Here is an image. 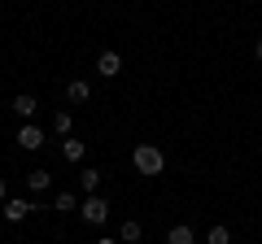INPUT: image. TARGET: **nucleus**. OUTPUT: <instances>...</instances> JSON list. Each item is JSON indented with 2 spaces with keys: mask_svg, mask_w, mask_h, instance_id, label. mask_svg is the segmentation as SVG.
Masks as SVG:
<instances>
[{
  "mask_svg": "<svg viewBox=\"0 0 262 244\" xmlns=\"http://www.w3.org/2000/svg\"><path fill=\"white\" fill-rule=\"evenodd\" d=\"M131 166L153 179V175L166 170V157H162V149H153V144H136V149H131Z\"/></svg>",
  "mask_w": 262,
  "mask_h": 244,
  "instance_id": "1",
  "label": "nucleus"
},
{
  "mask_svg": "<svg viewBox=\"0 0 262 244\" xmlns=\"http://www.w3.org/2000/svg\"><path fill=\"white\" fill-rule=\"evenodd\" d=\"M79 214H83V223L101 227L105 218H110V201H105L101 192H92V197H83V205H79Z\"/></svg>",
  "mask_w": 262,
  "mask_h": 244,
  "instance_id": "2",
  "label": "nucleus"
},
{
  "mask_svg": "<svg viewBox=\"0 0 262 244\" xmlns=\"http://www.w3.org/2000/svg\"><path fill=\"white\" fill-rule=\"evenodd\" d=\"M18 144H22V149H27V153L44 149V131H39L35 122H27V127H22V131H18Z\"/></svg>",
  "mask_w": 262,
  "mask_h": 244,
  "instance_id": "3",
  "label": "nucleus"
},
{
  "mask_svg": "<svg viewBox=\"0 0 262 244\" xmlns=\"http://www.w3.org/2000/svg\"><path fill=\"white\" fill-rule=\"evenodd\" d=\"M96 75H105V79L122 75V57L118 53H101V57H96Z\"/></svg>",
  "mask_w": 262,
  "mask_h": 244,
  "instance_id": "4",
  "label": "nucleus"
},
{
  "mask_svg": "<svg viewBox=\"0 0 262 244\" xmlns=\"http://www.w3.org/2000/svg\"><path fill=\"white\" fill-rule=\"evenodd\" d=\"M35 109H39V101L31 92H18L13 96V113H18V118H35Z\"/></svg>",
  "mask_w": 262,
  "mask_h": 244,
  "instance_id": "5",
  "label": "nucleus"
},
{
  "mask_svg": "<svg viewBox=\"0 0 262 244\" xmlns=\"http://www.w3.org/2000/svg\"><path fill=\"white\" fill-rule=\"evenodd\" d=\"M88 96H92V83H88V79H70V83H66V101H88Z\"/></svg>",
  "mask_w": 262,
  "mask_h": 244,
  "instance_id": "6",
  "label": "nucleus"
},
{
  "mask_svg": "<svg viewBox=\"0 0 262 244\" xmlns=\"http://www.w3.org/2000/svg\"><path fill=\"white\" fill-rule=\"evenodd\" d=\"M31 201H5V218H9V223H22V218H31Z\"/></svg>",
  "mask_w": 262,
  "mask_h": 244,
  "instance_id": "7",
  "label": "nucleus"
},
{
  "mask_svg": "<svg viewBox=\"0 0 262 244\" xmlns=\"http://www.w3.org/2000/svg\"><path fill=\"white\" fill-rule=\"evenodd\" d=\"M101 175H105V170H96V166H88V170H79V188H83L88 197H92V192L101 188Z\"/></svg>",
  "mask_w": 262,
  "mask_h": 244,
  "instance_id": "8",
  "label": "nucleus"
},
{
  "mask_svg": "<svg viewBox=\"0 0 262 244\" xmlns=\"http://www.w3.org/2000/svg\"><path fill=\"white\" fill-rule=\"evenodd\" d=\"M83 153H88L83 140H61V157H66V161H75V166H79V161H83Z\"/></svg>",
  "mask_w": 262,
  "mask_h": 244,
  "instance_id": "9",
  "label": "nucleus"
},
{
  "mask_svg": "<svg viewBox=\"0 0 262 244\" xmlns=\"http://www.w3.org/2000/svg\"><path fill=\"white\" fill-rule=\"evenodd\" d=\"M166 244H196V235H192V227H188V223H179V227H170V231H166Z\"/></svg>",
  "mask_w": 262,
  "mask_h": 244,
  "instance_id": "10",
  "label": "nucleus"
},
{
  "mask_svg": "<svg viewBox=\"0 0 262 244\" xmlns=\"http://www.w3.org/2000/svg\"><path fill=\"white\" fill-rule=\"evenodd\" d=\"M27 188H31V192L53 188V175H48V170H31V175H27Z\"/></svg>",
  "mask_w": 262,
  "mask_h": 244,
  "instance_id": "11",
  "label": "nucleus"
},
{
  "mask_svg": "<svg viewBox=\"0 0 262 244\" xmlns=\"http://www.w3.org/2000/svg\"><path fill=\"white\" fill-rule=\"evenodd\" d=\"M75 205H79V197H75V192H57V201H53V209H57V214H75Z\"/></svg>",
  "mask_w": 262,
  "mask_h": 244,
  "instance_id": "12",
  "label": "nucleus"
},
{
  "mask_svg": "<svg viewBox=\"0 0 262 244\" xmlns=\"http://www.w3.org/2000/svg\"><path fill=\"white\" fill-rule=\"evenodd\" d=\"M118 240H122V244H136V240H140V223H136V218H127V223L118 227Z\"/></svg>",
  "mask_w": 262,
  "mask_h": 244,
  "instance_id": "13",
  "label": "nucleus"
},
{
  "mask_svg": "<svg viewBox=\"0 0 262 244\" xmlns=\"http://www.w3.org/2000/svg\"><path fill=\"white\" fill-rule=\"evenodd\" d=\"M206 244H232V231H227L223 223H214V227L206 231Z\"/></svg>",
  "mask_w": 262,
  "mask_h": 244,
  "instance_id": "14",
  "label": "nucleus"
},
{
  "mask_svg": "<svg viewBox=\"0 0 262 244\" xmlns=\"http://www.w3.org/2000/svg\"><path fill=\"white\" fill-rule=\"evenodd\" d=\"M53 131H57V135H70V113H66V109L53 113Z\"/></svg>",
  "mask_w": 262,
  "mask_h": 244,
  "instance_id": "15",
  "label": "nucleus"
},
{
  "mask_svg": "<svg viewBox=\"0 0 262 244\" xmlns=\"http://www.w3.org/2000/svg\"><path fill=\"white\" fill-rule=\"evenodd\" d=\"M253 57H258V66H262V39H258V44H253Z\"/></svg>",
  "mask_w": 262,
  "mask_h": 244,
  "instance_id": "16",
  "label": "nucleus"
},
{
  "mask_svg": "<svg viewBox=\"0 0 262 244\" xmlns=\"http://www.w3.org/2000/svg\"><path fill=\"white\" fill-rule=\"evenodd\" d=\"M5 197H9V188H5V179H0V205H5Z\"/></svg>",
  "mask_w": 262,
  "mask_h": 244,
  "instance_id": "17",
  "label": "nucleus"
},
{
  "mask_svg": "<svg viewBox=\"0 0 262 244\" xmlns=\"http://www.w3.org/2000/svg\"><path fill=\"white\" fill-rule=\"evenodd\" d=\"M96 244H122V240H110V235H105V240H96Z\"/></svg>",
  "mask_w": 262,
  "mask_h": 244,
  "instance_id": "18",
  "label": "nucleus"
}]
</instances>
